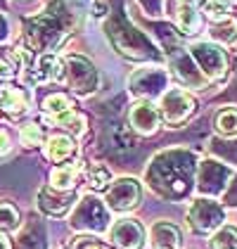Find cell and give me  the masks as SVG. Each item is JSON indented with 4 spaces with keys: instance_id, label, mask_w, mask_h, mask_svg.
I'll use <instances>...</instances> for the list:
<instances>
[{
    "instance_id": "cell-30",
    "label": "cell",
    "mask_w": 237,
    "mask_h": 249,
    "mask_svg": "<svg viewBox=\"0 0 237 249\" xmlns=\"http://www.w3.org/2000/svg\"><path fill=\"white\" fill-rule=\"evenodd\" d=\"M0 249H12L10 240H7V235H2V232H0Z\"/></svg>"
},
{
    "instance_id": "cell-1",
    "label": "cell",
    "mask_w": 237,
    "mask_h": 249,
    "mask_svg": "<svg viewBox=\"0 0 237 249\" xmlns=\"http://www.w3.org/2000/svg\"><path fill=\"white\" fill-rule=\"evenodd\" d=\"M71 228L79 232H102L109 228V209L95 195H83L71 213Z\"/></svg>"
},
{
    "instance_id": "cell-17",
    "label": "cell",
    "mask_w": 237,
    "mask_h": 249,
    "mask_svg": "<svg viewBox=\"0 0 237 249\" xmlns=\"http://www.w3.org/2000/svg\"><path fill=\"white\" fill-rule=\"evenodd\" d=\"M176 19H178L180 31H183V34H187V36L197 34L199 26H202V17H199L197 7H192V5H180V7H178Z\"/></svg>"
},
{
    "instance_id": "cell-6",
    "label": "cell",
    "mask_w": 237,
    "mask_h": 249,
    "mask_svg": "<svg viewBox=\"0 0 237 249\" xmlns=\"http://www.w3.org/2000/svg\"><path fill=\"white\" fill-rule=\"evenodd\" d=\"M109 240L117 249H145L147 230L138 218H118L109 228Z\"/></svg>"
},
{
    "instance_id": "cell-19",
    "label": "cell",
    "mask_w": 237,
    "mask_h": 249,
    "mask_svg": "<svg viewBox=\"0 0 237 249\" xmlns=\"http://www.w3.org/2000/svg\"><path fill=\"white\" fill-rule=\"evenodd\" d=\"M211 249H237V228L220 226L211 235Z\"/></svg>"
},
{
    "instance_id": "cell-27",
    "label": "cell",
    "mask_w": 237,
    "mask_h": 249,
    "mask_svg": "<svg viewBox=\"0 0 237 249\" xmlns=\"http://www.w3.org/2000/svg\"><path fill=\"white\" fill-rule=\"evenodd\" d=\"M15 76V64L7 59H0V88L7 86V81Z\"/></svg>"
},
{
    "instance_id": "cell-23",
    "label": "cell",
    "mask_w": 237,
    "mask_h": 249,
    "mask_svg": "<svg viewBox=\"0 0 237 249\" xmlns=\"http://www.w3.org/2000/svg\"><path fill=\"white\" fill-rule=\"evenodd\" d=\"M206 17L214 21H223L230 17V0H206L204 2Z\"/></svg>"
},
{
    "instance_id": "cell-14",
    "label": "cell",
    "mask_w": 237,
    "mask_h": 249,
    "mask_svg": "<svg viewBox=\"0 0 237 249\" xmlns=\"http://www.w3.org/2000/svg\"><path fill=\"white\" fill-rule=\"evenodd\" d=\"M83 173V166L76 161H69V164H57L52 171H50V188L55 190H71L76 185V178Z\"/></svg>"
},
{
    "instance_id": "cell-13",
    "label": "cell",
    "mask_w": 237,
    "mask_h": 249,
    "mask_svg": "<svg viewBox=\"0 0 237 249\" xmlns=\"http://www.w3.org/2000/svg\"><path fill=\"white\" fill-rule=\"evenodd\" d=\"M31 105V95L24 88H15V86H2L0 88V107L12 116H19L26 112Z\"/></svg>"
},
{
    "instance_id": "cell-15",
    "label": "cell",
    "mask_w": 237,
    "mask_h": 249,
    "mask_svg": "<svg viewBox=\"0 0 237 249\" xmlns=\"http://www.w3.org/2000/svg\"><path fill=\"white\" fill-rule=\"evenodd\" d=\"M34 81L36 83H50V81H59L62 78V62L55 55H40L36 62V69H31Z\"/></svg>"
},
{
    "instance_id": "cell-32",
    "label": "cell",
    "mask_w": 237,
    "mask_h": 249,
    "mask_svg": "<svg viewBox=\"0 0 237 249\" xmlns=\"http://www.w3.org/2000/svg\"><path fill=\"white\" fill-rule=\"evenodd\" d=\"M230 2H237V0H230Z\"/></svg>"
},
{
    "instance_id": "cell-29",
    "label": "cell",
    "mask_w": 237,
    "mask_h": 249,
    "mask_svg": "<svg viewBox=\"0 0 237 249\" xmlns=\"http://www.w3.org/2000/svg\"><path fill=\"white\" fill-rule=\"evenodd\" d=\"M93 17H95V19L107 17V2H104V0H95V5H93Z\"/></svg>"
},
{
    "instance_id": "cell-21",
    "label": "cell",
    "mask_w": 237,
    "mask_h": 249,
    "mask_svg": "<svg viewBox=\"0 0 237 249\" xmlns=\"http://www.w3.org/2000/svg\"><path fill=\"white\" fill-rule=\"evenodd\" d=\"M19 228V211L10 202H0V230Z\"/></svg>"
},
{
    "instance_id": "cell-2",
    "label": "cell",
    "mask_w": 237,
    "mask_h": 249,
    "mask_svg": "<svg viewBox=\"0 0 237 249\" xmlns=\"http://www.w3.org/2000/svg\"><path fill=\"white\" fill-rule=\"evenodd\" d=\"M225 221V209L218 204L216 199L209 197H199L192 202V207L187 209V226L199 232V235H209L216 232Z\"/></svg>"
},
{
    "instance_id": "cell-28",
    "label": "cell",
    "mask_w": 237,
    "mask_h": 249,
    "mask_svg": "<svg viewBox=\"0 0 237 249\" xmlns=\"http://www.w3.org/2000/svg\"><path fill=\"white\" fill-rule=\"evenodd\" d=\"M10 150H12V135L7 133L5 128H0V157L10 154Z\"/></svg>"
},
{
    "instance_id": "cell-3",
    "label": "cell",
    "mask_w": 237,
    "mask_h": 249,
    "mask_svg": "<svg viewBox=\"0 0 237 249\" xmlns=\"http://www.w3.org/2000/svg\"><path fill=\"white\" fill-rule=\"evenodd\" d=\"M140 197H142V188H140V180L131 178V176H123L117 178L107 185V195H104V204L109 211H117V213H128L140 204Z\"/></svg>"
},
{
    "instance_id": "cell-31",
    "label": "cell",
    "mask_w": 237,
    "mask_h": 249,
    "mask_svg": "<svg viewBox=\"0 0 237 249\" xmlns=\"http://www.w3.org/2000/svg\"><path fill=\"white\" fill-rule=\"evenodd\" d=\"M197 2H202V0H180V5H192V7H197Z\"/></svg>"
},
{
    "instance_id": "cell-11",
    "label": "cell",
    "mask_w": 237,
    "mask_h": 249,
    "mask_svg": "<svg viewBox=\"0 0 237 249\" xmlns=\"http://www.w3.org/2000/svg\"><path fill=\"white\" fill-rule=\"evenodd\" d=\"M150 240L154 249H178L183 242V232L171 221H154V226L150 228Z\"/></svg>"
},
{
    "instance_id": "cell-26",
    "label": "cell",
    "mask_w": 237,
    "mask_h": 249,
    "mask_svg": "<svg viewBox=\"0 0 237 249\" xmlns=\"http://www.w3.org/2000/svg\"><path fill=\"white\" fill-rule=\"evenodd\" d=\"M71 249H109L107 245H102L100 240H95V237H79V240H74V245H71Z\"/></svg>"
},
{
    "instance_id": "cell-22",
    "label": "cell",
    "mask_w": 237,
    "mask_h": 249,
    "mask_svg": "<svg viewBox=\"0 0 237 249\" xmlns=\"http://www.w3.org/2000/svg\"><path fill=\"white\" fill-rule=\"evenodd\" d=\"M211 36L218 40H223V43H233L237 38V21L235 19H223V21H216L214 24V29H211Z\"/></svg>"
},
{
    "instance_id": "cell-8",
    "label": "cell",
    "mask_w": 237,
    "mask_h": 249,
    "mask_svg": "<svg viewBox=\"0 0 237 249\" xmlns=\"http://www.w3.org/2000/svg\"><path fill=\"white\" fill-rule=\"evenodd\" d=\"M131 90L140 95V100H147V97L161 95L166 90V74L157 69V67H150V69H138L133 76H131Z\"/></svg>"
},
{
    "instance_id": "cell-16",
    "label": "cell",
    "mask_w": 237,
    "mask_h": 249,
    "mask_svg": "<svg viewBox=\"0 0 237 249\" xmlns=\"http://www.w3.org/2000/svg\"><path fill=\"white\" fill-rule=\"evenodd\" d=\"M43 112L50 116V121L55 124L57 119L71 114L74 112V105H71V100L64 95V93H52V95H48L43 100Z\"/></svg>"
},
{
    "instance_id": "cell-12",
    "label": "cell",
    "mask_w": 237,
    "mask_h": 249,
    "mask_svg": "<svg viewBox=\"0 0 237 249\" xmlns=\"http://www.w3.org/2000/svg\"><path fill=\"white\" fill-rule=\"evenodd\" d=\"M45 157L55 164H69L76 159V142L71 135H52L45 145Z\"/></svg>"
},
{
    "instance_id": "cell-25",
    "label": "cell",
    "mask_w": 237,
    "mask_h": 249,
    "mask_svg": "<svg viewBox=\"0 0 237 249\" xmlns=\"http://www.w3.org/2000/svg\"><path fill=\"white\" fill-rule=\"evenodd\" d=\"M55 126H62V128H67L71 135H81L83 131H85V119L81 114H76V112H71V114L62 116V119H57L55 121Z\"/></svg>"
},
{
    "instance_id": "cell-5",
    "label": "cell",
    "mask_w": 237,
    "mask_h": 249,
    "mask_svg": "<svg viewBox=\"0 0 237 249\" xmlns=\"http://www.w3.org/2000/svg\"><path fill=\"white\" fill-rule=\"evenodd\" d=\"M190 55H192V59L197 62V67L202 69V74H204L206 78L216 81V78L225 76L228 59H225L223 50L218 48L216 43H206V40L195 43V45L190 48Z\"/></svg>"
},
{
    "instance_id": "cell-9",
    "label": "cell",
    "mask_w": 237,
    "mask_h": 249,
    "mask_svg": "<svg viewBox=\"0 0 237 249\" xmlns=\"http://www.w3.org/2000/svg\"><path fill=\"white\" fill-rule=\"evenodd\" d=\"M128 121L140 135H152L157 133L161 116H159L157 105H152L150 100H138L128 112Z\"/></svg>"
},
{
    "instance_id": "cell-20",
    "label": "cell",
    "mask_w": 237,
    "mask_h": 249,
    "mask_svg": "<svg viewBox=\"0 0 237 249\" xmlns=\"http://www.w3.org/2000/svg\"><path fill=\"white\" fill-rule=\"evenodd\" d=\"M83 176H85V180H88V185H90L93 190H104V188L112 183V176H109V171H107L104 166H100V164L88 166V169L83 171Z\"/></svg>"
},
{
    "instance_id": "cell-7",
    "label": "cell",
    "mask_w": 237,
    "mask_h": 249,
    "mask_svg": "<svg viewBox=\"0 0 237 249\" xmlns=\"http://www.w3.org/2000/svg\"><path fill=\"white\" fill-rule=\"evenodd\" d=\"M59 81H67L76 93H90L95 86V69L90 67L88 59L67 57L62 62V78Z\"/></svg>"
},
{
    "instance_id": "cell-4",
    "label": "cell",
    "mask_w": 237,
    "mask_h": 249,
    "mask_svg": "<svg viewBox=\"0 0 237 249\" xmlns=\"http://www.w3.org/2000/svg\"><path fill=\"white\" fill-rule=\"evenodd\" d=\"M157 109H159L161 121H166L169 126H178V124H183L185 119L192 116V112H195V100H192V95H187L180 88H166L161 93Z\"/></svg>"
},
{
    "instance_id": "cell-18",
    "label": "cell",
    "mask_w": 237,
    "mask_h": 249,
    "mask_svg": "<svg viewBox=\"0 0 237 249\" xmlns=\"http://www.w3.org/2000/svg\"><path fill=\"white\" fill-rule=\"evenodd\" d=\"M216 131L225 138H233L237 135V109L235 107H225L216 114V121H214Z\"/></svg>"
},
{
    "instance_id": "cell-24",
    "label": "cell",
    "mask_w": 237,
    "mask_h": 249,
    "mask_svg": "<svg viewBox=\"0 0 237 249\" xmlns=\"http://www.w3.org/2000/svg\"><path fill=\"white\" fill-rule=\"evenodd\" d=\"M19 135H21V142L26 147H38V145H43V140H45V131H43L40 124H26V126H21Z\"/></svg>"
},
{
    "instance_id": "cell-10",
    "label": "cell",
    "mask_w": 237,
    "mask_h": 249,
    "mask_svg": "<svg viewBox=\"0 0 237 249\" xmlns=\"http://www.w3.org/2000/svg\"><path fill=\"white\" fill-rule=\"evenodd\" d=\"M74 207V195L71 190H55V188H43L38 192V209L48 216H64Z\"/></svg>"
}]
</instances>
